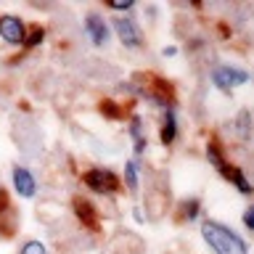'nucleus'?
<instances>
[{
	"label": "nucleus",
	"instance_id": "1",
	"mask_svg": "<svg viewBox=\"0 0 254 254\" xmlns=\"http://www.w3.org/2000/svg\"><path fill=\"white\" fill-rule=\"evenodd\" d=\"M201 236L212 246L214 254H249V246L236 230L222 225L217 220H204L201 222Z\"/></svg>",
	"mask_w": 254,
	"mask_h": 254
},
{
	"label": "nucleus",
	"instance_id": "2",
	"mask_svg": "<svg viewBox=\"0 0 254 254\" xmlns=\"http://www.w3.org/2000/svg\"><path fill=\"white\" fill-rule=\"evenodd\" d=\"M212 82L220 87V90H230V87H238L244 82H249V71L238 69V66H228V64H220V66L212 69Z\"/></svg>",
	"mask_w": 254,
	"mask_h": 254
},
{
	"label": "nucleus",
	"instance_id": "3",
	"mask_svg": "<svg viewBox=\"0 0 254 254\" xmlns=\"http://www.w3.org/2000/svg\"><path fill=\"white\" fill-rule=\"evenodd\" d=\"M85 186L95 193H114L119 188V178L111 170H90L85 172Z\"/></svg>",
	"mask_w": 254,
	"mask_h": 254
},
{
	"label": "nucleus",
	"instance_id": "4",
	"mask_svg": "<svg viewBox=\"0 0 254 254\" xmlns=\"http://www.w3.org/2000/svg\"><path fill=\"white\" fill-rule=\"evenodd\" d=\"M0 37L11 45H24V40H27V27H24V21L19 16L5 13V16H0Z\"/></svg>",
	"mask_w": 254,
	"mask_h": 254
},
{
	"label": "nucleus",
	"instance_id": "5",
	"mask_svg": "<svg viewBox=\"0 0 254 254\" xmlns=\"http://www.w3.org/2000/svg\"><path fill=\"white\" fill-rule=\"evenodd\" d=\"M114 29H117V37L125 48H138L140 45V32H138V24H135L130 16H117L114 19Z\"/></svg>",
	"mask_w": 254,
	"mask_h": 254
},
{
	"label": "nucleus",
	"instance_id": "6",
	"mask_svg": "<svg viewBox=\"0 0 254 254\" xmlns=\"http://www.w3.org/2000/svg\"><path fill=\"white\" fill-rule=\"evenodd\" d=\"M85 35L90 37L93 45L103 48V45L109 43V27H106V21H103L98 13H87L85 16Z\"/></svg>",
	"mask_w": 254,
	"mask_h": 254
},
{
	"label": "nucleus",
	"instance_id": "7",
	"mask_svg": "<svg viewBox=\"0 0 254 254\" xmlns=\"http://www.w3.org/2000/svg\"><path fill=\"white\" fill-rule=\"evenodd\" d=\"M13 188H16V193L24 196V198H32L37 193V180H35V175H32L27 167H19L16 164L13 167Z\"/></svg>",
	"mask_w": 254,
	"mask_h": 254
},
{
	"label": "nucleus",
	"instance_id": "8",
	"mask_svg": "<svg viewBox=\"0 0 254 254\" xmlns=\"http://www.w3.org/2000/svg\"><path fill=\"white\" fill-rule=\"evenodd\" d=\"M217 170H220V175H222V178L233 183V186H236L238 190H241L244 196H249V193H252V186H249V180H246V175H244V170H241V167L222 162V164L217 167Z\"/></svg>",
	"mask_w": 254,
	"mask_h": 254
},
{
	"label": "nucleus",
	"instance_id": "9",
	"mask_svg": "<svg viewBox=\"0 0 254 254\" xmlns=\"http://www.w3.org/2000/svg\"><path fill=\"white\" fill-rule=\"evenodd\" d=\"M74 212H77V220L82 222L85 228H90V230L101 228V220H98V214H95L90 201H85V198H74Z\"/></svg>",
	"mask_w": 254,
	"mask_h": 254
},
{
	"label": "nucleus",
	"instance_id": "10",
	"mask_svg": "<svg viewBox=\"0 0 254 254\" xmlns=\"http://www.w3.org/2000/svg\"><path fill=\"white\" fill-rule=\"evenodd\" d=\"M162 146H172L175 138H178V117H175V109L167 106L164 109V119H162Z\"/></svg>",
	"mask_w": 254,
	"mask_h": 254
},
{
	"label": "nucleus",
	"instance_id": "11",
	"mask_svg": "<svg viewBox=\"0 0 254 254\" xmlns=\"http://www.w3.org/2000/svg\"><path fill=\"white\" fill-rule=\"evenodd\" d=\"M130 138L135 143V154H143L146 151V138H143V119L138 114L130 119Z\"/></svg>",
	"mask_w": 254,
	"mask_h": 254
},
{
	"label": "nucleus",
	"instance_id": "12",
	"mask_svg": "<svg viewBox=\"0 0 254 254\" xmlns=\"http://www.w3.org/2000/svg\"><path fill=\"white\" fill-rule=\"evenodd\" d=\"M198 198H186V201L180 204V220H196L198 214Z\"/></svg>",
	"mask_w": 254,
	"mask_h": 254
},
{
	"label": "nucleus",
	"instance_id": "13",
	"mask_svg": "<svg viewBox=\"0 0 254 254\" xmlns=\"http://www.w3.org/2000/svg\"><path fill=\"white\" fill-rule=\"evenodd\" d=\"M125 180H127V188L130 190H138V164L135 162L125 164Z\"/></svg>",
	"mask_w": 254,
	"mask_h": 254
},
{
	"label": "nucleus",
	"instance_id": "14",
	"mask_svg": "<svg viewBox=\"0 0 254 254\" xmlns=\"http://www.w3.org/2000/svg\"><path fill=\"white\" fill-rule=\"evenodd\" d=\"M19 254H48V252H45V246L40 244V241H27V244L21 246Z\"/></svg>",
	"mask_w": 254,
	"mask_h": 254
},
{
	"label": "nucleus",
	"instance_id": "15",
	"mask_svg": "<svg viewBox=\"0 0 254 254\" xmlns=\"http://www.w3.org/2000/svg\"><path fill=\"white\" fill-rule=\"evenodd\" d=\"M43 37H45V29L37 27V29H32V35H29L27 40H24V45H27V48H35V45H40V40H43Z\"/></svg>",
	"mask_w": 254,
	"mask_h": 254
},
{
	"label": "nucleus",
	"instance_id": "16",
	"mask_svg": "<svg viewBox=\"0 0 254 254\" xmlns=\"http://www.w3.org/2000/svg\"><path fill=\"white\" fill-rule=\"evenodd\" d=\"M101 111H103V114H109L111 119H122L125 114H119V111H117V103H111V101H103L101 103Z\"/></svg>",
	"mask_w": 254,
	"mask_h": 254
},
{
	"label": "nucleus",
	"instance_id": "17",
	"mask_svg": "<svg viewBox=\"0 0 254 254\" xmlns=\"http://www.w3.org/2000/svg\"><path fill=\"white\" fill-rule=\"evenodd\" d=\"M109 8H114V11H130L132 0H109Z\"/></svg>",
	"mask_w": 254,
	"mask_h": 254
},
{
	"label": "nucleus",
	"instance_id": "18",
	"mask_svg": "<svg viewBox=\"0 0 254 254\" xmlns=\"http://www.w3.org/2000/svg\"><path fill=\"white\" fill-rule=\"evenodd\" d=\"M244 225H246V230H254V209L252 206L244 212Z\"/></svg>",
	"mask_w": 254,
	"mask_h": 254
},
{
	"label": "nucleus",
	"instance_id": "19",
	"mask_svg": "<svg viewBox=\"0 0 254 254\" xmlns=\"http://www.w3.org/2000/svg\"><path fill=\"white\" fill-rule=\"evenodd\" d=\"M8 209V196H5V188H3V183H0V212Z\"/></svg>",
	"mask_w": 254,
	"mask_h": 254
}]
</instances>
